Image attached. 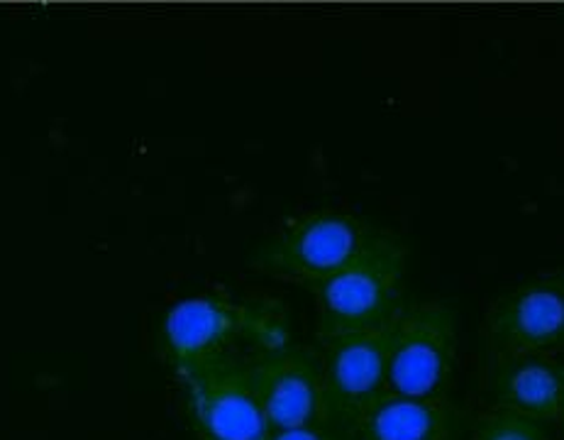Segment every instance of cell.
<instances>
[{"label": "cell", "mask_w": 564, "mask_h": 440, "mask_svg": "<svg viewBox=\"0 0 564 440\" xmlns=\"http://www.w3.org/2000/svg\"><path fill=\"white\" fill-rule=\"evenodd\" d=\"M321 426L349 440L359 421L389 394L391 323L375 331L323 337Z\"/></svg>", "instance_id": "cell-3"}, {"label": "cell", "mask_w": 564, "mask_h": 440, "mask_svg": "<svg viewBox=\"0 0 564 440\" xmlns=\"http://www.w3.org/2000/svg\"><path fill=\"white\" fill-rule=\"evenodd\" d=\"M474 440H550L547 426L513 411H484L471 426Z\"/></svg>", "instance_id": "cell-11"}, {"label": "cell", "mask_w": 564, "mask_h": 440, "mask_svg": "<svg viewBox=\"0 0 564 440\" xmlns=\"http://www.w3.org/2000/svg\"><path fill=\"white\" fill-rule=\"evenodd\" d=\"M264 440H345L323 428H286V431H272Z\"/></svg>", "instance_id": "cell-12"}, {"label": "cell", "mask_w": 564, "mask_h": 440, "mask_svg": "<svg viewBox=\"0 0 564 440\" xmlns=\"http://www.w3.org/2000/svg\"><path fill=\"white\" fill-rule=\"evenodd\" d=\"M182 382L186 414L198 440H264L272 433L247 359L223 355Z\"/></svg>", "instance_id": "cell-6"}, {"label": "cell", "mask_w": 564, "mask_h": 440, "mask_svg": "<svg viewBox=\"0 0 564 440\" xmlns=\"http://www.w3.org/2000/svg\"><path fill=\"white\" fill-rule=\"evenodd\" d=\"M491 359L564 347V269L525 279L494 301L484 321Z\"/></svg>", "instance_id": "cell-7"}, {"label": "cell", "mask_w": 564, "mask_h": 440, "mask_svg": "<svg viewBox=\"0 0 564 440\" xmlns=\"http://www.w3.org/2000/svg\"><path fill=\"white\" fill-rule=\"evenodd\" d=\"M311 289L318 303L321 341L381 329L403 307L405 245L397 235L375 230L340 272Z\"/></svg>", "instance_id": "cell-2"}, {"label": "cell", "mask_w": 564, "mask_h": 440, "mask_svg": "<svg viewBox=\"0 0 564 440\" xmlns=\"http://www.w3.org/2000/svg\"><path fill=\"white\" fill-rule=\"evenodd\" d=\"M237 341H250L257 350L289 343L284 313L272 303L208 291L169 307L160 323L162 355L182 379L210 359L230 355Z\"/></svg>", "instance_id": "cell-1"}, {"label": "cell", "mask_w": 564, "mask_h": 440, "mask_svg": "<svg viewBox=\"0 0 564 440\" xmlns=\"http://www.w3.org/2000/svg\"><path fill=\"white\" fill-rule=\"evenodd\" d=\"M254 391L272 431L318 428L323 404V363L313 347L284 343L257 350L247 359Z\"/></svg>", "instance_id": "cell-8"}, {"label": "cell", "mask_w": 564, "mask_h": 440, "mask_svg": "<svg viewBox=\"0 0 564 440\" xmlns=\"http://www.w3.org/2000/svg\"><path fill=\"white\" fill-rule=\"evenodd\" d=\"M489 394L494 409L540 423H564V363L550 355L491 359Z\"/></svg>", "instance_id": "cell-9"}, {"label": "cell", "mask_w": 564, "mask_h": 440, "mask_svg": "<svg viewBox=\"0 0 564 440\" xmlns=\"http://www.w3.org/2000/svg\"><path fill=\"white\" fill-rule=\"evenodd\" d=\"M457 359V313L443 301L403 303L391 321L389 391L399 397H447Z\"/></svg>", "instance_id": "cell-4"}, {"label": "cell", "mask_w": 564, "mask_h": 440, "mask_svg": "<svg viewBox=\"0 0 564 440\" xmlns=\"http://www.w3.org/2000/svg\"><path fill=\"white\" fill-rule=\"evenodd\" d=\"M371 233L375 228L349 211H311L259 247L252 265L276 279L315 287L340 272L367 245Z\"/></svg>", "instance_id": "cell-5"}, {"label": "cell", "mask_w": 564, "mask_h": 440, "mask_svg": "<svg viewBox=\"0 0 564 440\" xmlns=\"http://www.w3.org/2000/svg\"><path fill=\"white\" fill-rule=\"evenodd\" d=\"M462 416L447 397L415 399L387 394L349 440H457Z\"/></svg>", "instance_id": "cell-10"}]
</instances>
